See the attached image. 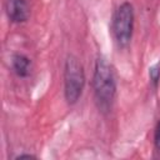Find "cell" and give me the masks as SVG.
<instances>
[{
  "label": "cell",
  "mask_w": 160,
  "mask_h": 160,
  "mask_svg": "<svg viewBox=\"0 0 160 160\" xmlns=\"http://www.w3.org/2000/svg\"><path fill=\"white\" fill-rule=\"evenodd\" d=\"M92 89L98 109L101 112H109L116 94V81L112 66L104 58H99L95 62Z\"/></svg>",
  "instance_id": "cell-1"
},
{
  "label": "cell",
  "mask_w": 160,
  "mask_h": 160,
  "mask_svg": "<svg viewBox=\"0 0 160 160\" xmlns=\"http://www.w3.org/2000/svg\"><path fill=\"white\" fill-rule=\"evenodd\" d=\"M85 86V72L82 64L74 55H69L64 66V94L68 104L72 105L80 99Z\"/></svg>",
  "instance_id": "cell-2"
},
{
  "label": "cell",
  "mask_w": 160,
  "mask_h": 160,
  "mask_svg": "<svg viewBox=\"0 0 160 160\" xmlns=\"http://www.w3.org/2000/svg\"><path fill=\"white\" fill-rule=\"evenodd\" d=\"M134 30V8L130 2L125 1L115 10L112 18V34L119 46L125 48L129 45Z\"/></svg>",
  "instance_id": "cell-3"
},
{
  "label": "cell",
  "mask_w": 160,
  "mask_h": 160,
  "mask_svg": "<svg viewBox=\"0 0 160 160\" xmlns=\"http://www.w3.org/2000/svg\"><path fill=\"white\" fill-rule=\"evenodd\" d=\"M5 12L11 22H25L30 16V8L26 0H5Z\"/></svg>",
  "instance_id": "cell-4"
},
{
  "label": "cell",
  "mask_w": 160,
  "mask_h": 160,
  "mask_svg": "<svg viewBox=\"0 0 160 160\" xmlns=\"http://www.w3.org/2000/svg\"><path fill=\"white\" fill-rule=\"evenodd\" d=\"M11 66L14 72L20 76V78H25L29 75L30 72V68H31V61L30 59L24 55V54H15L11 59Z\"/></svg>",
  "instance_id": "cell-5"
},
{
  "label": "cell",
  "mask_w": 160,
  "mask_h": 160,
  "mask_svg": "<svg viewBox=\"0 0 160 160\" xmlns=\"http://www.w3.org/2000/svg\"><path fill=\"white\" fill-rule=\"evenodd\" d=\"M149 76H150L152 85L156 86L159 84V80H160V64H156L149 69Z\"/></svg>",
  "instance_id": "cell-6"
},
{
  "label": "cell",
  "mask_w": 160,
  "mask_h": 160,
  "mask_svg": "<svg viewBox=\"0 0 160 160\" xmlns=\"http://www.w3.org/2000/svg\"><path fill=\"white\" fill-rule=\"evenodd\" d=\"M154 145L160 151V120L158 121V124L155 126V131H154Z\"/></svg>",
  "instance_id": "cell-7"
},
{
  "label": "cell",
  "mask_w": 160,
  "mask_h": 160,
  "mask_svg": "<svg viewBox=\"0 0 160 160\" xmlns=\"http://www.w3.org/2000/svg\"><path fill=\"white\" fill-rule=\"evenodd\" d=\"M22 158H35L34 155H30V154H22V155H18L16 159H22Z\"/></svg>",
  "instance_id": "cell-8"
}]
</instances>
